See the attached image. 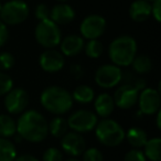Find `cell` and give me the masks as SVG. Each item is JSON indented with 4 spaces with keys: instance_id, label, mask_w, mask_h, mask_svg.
I'll return each instance as SVG.
<instances>
[{
    "instance_id": "cell-33",
    "label": "cell",
    "mask_w": 161,
    "mask_h": 161,
    "mask_svg": "<svg viewBox=\"0 0 161 161\" xmlns=\"http://www.w3.org/2000/svg\"><path fill=\"white\" fill-rule=\"evenodd\" d=\"M151 16L157 22H161V0L151 3Z\"/></svg>"
},
{
    "instance_id": "cell-4",
    "label": "cell",
    "mask_w": 161,
    "mask_h": 161,
    "mask_svg": "<svg viewBox=\"0 0 161 161\" xmlns=\"http://www.w3.org/2000/svg\"><path fill=\"white\" fill-rule=\"evenodd\" d=\"M95 130V137L101 145L114 148L121 145L125 140L126 131L123 126L112 118H102L98 120Z\"/></svg>"
},
{
    "instance_id": "cell-15",
    "label": "cell",
    "mask_w": 161,
    "mask_h": 161,
    "mask_svg": "<svg viewBox=\"0 0 161 161\" xmlns=\"http://www.w3.org/2000/svg\"><path fill=\"white\" fill-rule=\"evenodd\" d=\"M85 40H84L80 34H69L64 36L61 40L60 44V52L64 56H77L84 50Z\"/></svg>"
},
{
    "instance_id": "cell-21",
    "label": "cell",
    "mask_w": 161,
    "mask_h": 161,
    "mask_svg": "<svg viewBox=\"0 0 161 161\" xmlns=\"http://www.w3.org/2000/svg\"><path fill=\"white\" fill-rule=\"evenodd\" d=\"M161 139L159 137H153L148 139L143 146V154L150 161H160L161 160Z\"/></svg>"
},
{
    "instance_id": "cell-10",
    "label": "cell",
    "mask_w": 161,
    "mask_h": 161,
    "mask_svg": "<svg viewBox=\"0 0 161 161\" xmlns=\"http://www.w3.org/2000/svg\"><path fill=\"white\" fill-rule=\"evenodd\" d=\"M29 93L22 87H14L5 95L3 106L9 115H20L29 105Z\"/></svg>"
},
{
    "instance_id": "cell-26",
    "label": "cell",
    "mask_w": 161,
    "mask_h": 161,
    "mask_svg": "<svg viewBox=\"0 0 161 161\" xmlns=\"http://www.w3.org/2000/svg\"><path fill=\"white\" fill-rule=\"evenodd\" d=\"M84 52L90 58H98L104 52V45L98 39L96 40H87L84 45Z\"/></svg>"
},
{
    "instance_id": "cell-14",
    "label": "cell",
    "mask_w": 161,
    "mask_h": 161,
    "mask_svg": "<svg viewBox=\"0 0 161 161\" xmlns=\"http://www.w3.org/2000/svg\"><path fill=\"white\" fill-rule=\"evenodd\" d=\"M61 148L64 153L78 158L86 149V141L82 134L71 130L61 138Z\"/></svg>"
},
{
    "instance_id": "cell-13",
    "label": "cell",
    "mask_w": 161,
    "mask_h": 161,
    "mask_svg": "<svg viewBox=\"0 0 161 161\" xmlns=\"http://www.w3.org/2000/svg\"><path fill=\"white\" fill-rule=\"evenodd\" d=\"M139 92L130 84H121L113 95L115 107L119 109H130L138 102Z\"/></svg>"
},
{
    "instance_id": "cell-28",
    "label": "cell",
    "mask_w": 161,
    "mask_h": 161,
    "mask_svg": "<svg viewBox=\"0 0 161 161\" xmlns=\"http://www.w3.org/2000/svg\"><path fill=\"white\" fill-rule=\"evenodd\" d=\"M82 161H104V156L97 148H86L82 153Z\"/></svg>"
},
{
    "instance_id": "cell-5",
    "label": "cell",
    "mask_w": 161,
    "mask_h": 161,
    "mask_svg": "<svg viewBox=\"0 0 161 161\" xmlns=\"http://www.w3.org/2000/svg\"><path fill=\"white\" fill-rule=\"evenodd\" d=\"M34 39L44 49H55L62 40V31L56 23L47 19L36 23Z\"/></svg>"
},
{
    "instance_id": "cell-25",
    "label": "cell",
    "mask_w": 161,
    "mask_h": 161,
    "mask_svg": "<svg viewBox=\"0 0 161 161\" xmlns=\"http://www.w3.org/2000/svg\"><path fill=\"white\" fill-rule=\"evenodd\" d=\"M17 156L14 143L10 139L0 137V161H14Z\"/></svg>"
},
{
    "instance_id": "cell-7",
    "label": "cell",
    "mask_w": 161,
    "mask_h": 161,
    "mask_svg": "<svg viewBox=\"0 0 161 161\" xmlns=\"http://www.w3.org/2000/svg\"><path fill=\"white\" fill-rule=\"evenodd\" d=\"M69 129L78 134H86L96 127L98 117L90 109H77L66 118Z\"/></svg>"
},
{
    "instance_id": "cell-31",
    "label": "cell",
    "mask_w": 161,
    "mask_h": 161,
    "mask_svg": "<svg viewBox=\"0 0 161 161\" xmlns=\"http://www.w3.org/2000/svg\"><path fill=\"white\" fill-rule=\"evenodd\" d=\"M124 161H147V158L143 154V151L141 149L132 148L129 151L126 152L124 157Z\"/></svg>"
},
{
    "instance_id": "cell-27",
    "label": "cell",
    "mask_w": 161,
    "mask_h": 161,
    "mask_svg": "<svg viewBox=\"0 0 161 161\" xmlns=\"http://www.w3.org/2000/svg\"><path fill=\"white\" fill-rule=\"evenodd\" d=\"M14 88V80L6 72L0 71V97L5 96L9 91Z\"/></svg>"
},
{
    "instance_id": "cell-30",
    "label": "cell",
    "mask_w": 161,
    "mask_h": 161,
    "mask_svg": "<svg viewBox=\"0 0 161 161\" xmlns=\"http://www.w3.org/2000/svg\"><path fill=\"white\" fill-rule=\"evenodd\" d=\"M42 161H63V152L58 148L50 147L44 150Z\"/></svg>"
},
{
    "instance_id": "cell-22",
    "label": "cell",
    "mask_w": 161,
    "mask_h": 161,
    "mask_svg": "<svg viewBox=\"0 0 161 161\" xmlns=\"http://www.w3.org/2000/svg\"><path fill=\"white\" fill-rule=\"evenodd\" d=\"M17 134V121L9 114H0V137L12 138Z\"/></svg>"
},
{
    "instance_id": "cell-34",
    "label": "cell",
    "mask_w": 161,
    "mask_h": 161,
    "mask_svg": "<svg viewBox=\"0 0 161 161\" xmlns=\"http://www.w3.org/2000/svg\"><path fill=\"white\" fill-rule=\"evenodd\" d=\"M9 40V29L6 23L0 20V47H3Z\"/></svg>"
},
{
    "instance_id": "cell-36",
    "label": "cell",
    "mask_w": 161,
    "mask_h": 161,
    "mask_svg": "<svg viewBox=\"0 0 161 161\" xmlns=\"http://www.w3.org/2000/svg\"><path fill=\"white\" fill-rule=\"evenodd\" d=\"M135 78H136V75H135V73L132 71L123 72V74H121V82H120V83L130 84V85H131Z\"/></svg>"
},
{
    "instance_id": "cell-11",
    "label": "cell",
    "mask_w": 161,
    "mask_h": 161,
    "mask_svg": "<svg viewBox=\"0 0 161 161\" xmlns=\"http://www.w3.org/2000/svg\"><path fill=\"white\" fill-rule=\"evenodd\" d=\"M138 107L139 112L146 116L154 115L158 110H160L161 95L157 88L146 87L139 92L138 96Z\"/></svg>"
},
{
    "instance_id": "cell-12",
    "label": "cell",
    "mask_w": 161,
    "mask_h": 161,
    "mask_svg": "<svg viewBox=\"0 0 161 161\" xmlns=\"http://www.w3.org/2000/svg\"><path fill=\"white\" fill-rule=\"evenodd\" d=\"M39 65L47 73H58L65 65V56L55 49H45L39 56Z\"/></svg>"
},
{
    "instance_id": "cell-35",
    "label": "cell",
    "mask_w": 161,
    "mask_h": 161,
    "mask_svg": "<svg viewBox=\"0 0 161 161\" xmlns=\"http://www.w3.org/2000/svg\"><path fill=\"white\" fill-rule=\"evenodd\" d=\"M69 73L76 80H80L82 76L84 75V69L82 65L80 64H72L69 66Z\"/></svg>"
},
{
    "instance_id": "cell-41",
    "label": "cell",
    "mask_w": 161,
    "mask_h": 161,
    "mask_svg": "<svg viewBox=\"0 0 161 161\" xmlns=\"http://www.w3.org/2000/svg\"><path fill=\"white\" fill-rule=\"evenodd\" d=\"M146 1H148V3H153L154 0H146Z\"/></svg>"
},
{
    "instance_id": "cell-8",
    "label": "cell",
    "mask_w": 161,
    "mask_h": 161,
    "mask_svg": "<svg viewBox=\"0 0 161 161\" xmlns=\"http://www.w3.org/2000/svg\"><path fill=\"white\" fill-rule=\"evenodd\" d=\"M121 74H123V71L117 65H114L112 63L104 64L96 69L94 74V80L96 85L101 88L109 90L120 84Z\"/></svg>"
},
{
    "instance_id": "cell-32",
    "label": "cell",
    "mask_w": 161,
    "mask_h": 161,
    "mask_svg": "<svg viewBox=\"0 0 161 161\" xmlns=\"http://www.w3.org/2000/svg\"><path fill=\"white\" fill-rule=\"evenodd\" d=\"M50 9L51 8L45 3H39L36 7V10H34V16H36V20L42 21L50 19Z\"/></svg>"
},
{
    "instance_id": "cell-43",
    "label": "cell",
    "mask_w": 161,
    "mask_h": 161,
    "mask_svg": "<svg viewBox=\"0 0 161 161\" xmlns=\"http://www.w3.org/2000/svg\"><path fill=\"white\" fill-rule=\"evenodd\" d=\"M1 7H3V3H1V1H0V10H1Z\"/></svg>"
},
{
    "instance_id": "cell-3",
    "label": "cell",
    "mask_w": 161,
    "mask_h": 161,
    "mask_svg": "<svg viewBox=\"0 0 161 161\" xmlns=\"http://www.w3.org/2000/svg\"><path fill=\"white\" fill-rule=\"evenodd\" d=\"M137 41L128 34H123L115 38L108 47V58L112 64L119 67L130 66L137 55Z\"/></svg>"
},
{
    "instance_id": "cell-23",
    "label": "cell",
    "mask_w": 161,
    "mask_h": 161,
    "mask_svg": "<svg viewBox=\"0 0 161 161\" xmlns=\"http://www.w3.org/2000/svg\"><path fill=\"white\" fill-rule=\"evenodd\" d=\"M130 65L132 67V72L135 74H138V75H145V74L150 73L152 67H153L152 60L147 54L136 55Z\"/></svg>"
},
{
    "instance_id": "cell-29",
    "label": "cell",
    "mask_w": 161,
    "mask_h": 161,
    "mask_svg": "<svg viewBox=\"0 0 161 161\" xmlns=\"http://www.w3.org/2000/svg\"><path fill=\"white\" fill-rule=\"evenodd\" d=\"M16 63V58L10 52H1L0 53V69L3 72L9 71L14 66Z\"/></svg>"
},
{
    "instance_id": "cell-2",
    "label": "cell",
    "mask_w": 161,
    "mask_h": 161,
    "mask_svg": "<svg viewBox=\"0 0 161 161\" xmlns=\"http://www.w3.org/2000/svg\"><path fill=\"white\" fill-rule=\"evenodd\" d=\"M40 104L50 114L62 116L72 109L73 98L66 88L58 85H51L41 92Z\"/></svg>"
},
{
    "instance_id": "cell-39",
    "label": "cell",
    "mask_w": 161,
    "mask_h": 161,
    "mask_svg": "<svg viewBox=\"0 0 161 161\" xmlns=\"http://www.w3.org/2000/svg\"><path fill=\"white\" fill-rule=\"evenodd\" d=\"M156 126L159 130L161 129V110L156 113Z\"/></svg>"
},
{
    "instance_id": "cell-19",
    "label": "cell",
    "mask_w": 161,
    "mask_h": 161,
    "mask_svg": "<svg viewBox=\"0 0 161 161\" xmlns=\"http://www.w3.org/2000/svg\"><path fill=\"white\" fill-rule=\"evenodd\" d=\"M73 102H76L82 105H87V104L92 103L95 98V92L94 88L91 87L90 85L86 84H82L78 85L77 87L74 88V91L71 93Z\"/></svg>"
},
{
    "instance_id": "cell-40",
    "label": "cell",
    "mask_w": 161,
    "mask_h": 161,
    "mask_svg": "<svg viewBox=\"0 0 161 161\" xmlns=\"http://www.w3.org/2000/svg\"><path fill=\"white\" fill-rule=\"evenodd\" d=\"M63 161H82V160L78 159V158H76V157H71V158L65 159V160H63Z\"/></svg>"
},
{
    "instance_id": "cell-42",
    "label": "cell",
    "mask_w": 161,
    "mask_h": 161,
    "mask_svg": "<svg viewBox=\"0 0 161 161\" xmlns=\"http://www.w3.org/2000/svg\"><path fill=\"white\" fill-rule=\"evenodd\" d=\"M58 1H60V3H65V1H67V0H58Z\"/></svg>"
},
{
    "instance_id": "cell-16",
    "label": "cell",
    "mask_w": 161,
    "mask_h": 161,
    "mask_svg": "<svg viewBox=\"0 0 161 161\" xmlns=\"http://www.w3.org/2000/svg\"><path fill=\"white\" fill-rule=\"evenodd\" d=\"M75 10L72 6L65 3H60L50 9V20L60 27L71 23L75 19Z\"/></svg>"
},
{
    "instance_id": "cell-18",
    "label": "cell",
    "mask_w": 161,
    "mask_h": 161,
    "mask_svg": "<svg viewBox=\"0 0 161 161\" xmlns=\"http://www.w3.org/2000/svg\"><path fill=\"white\" fill-rule=\"evenodd\" d=\"M129 17L135 22H143L151 16V3L146 0H135L129 6Z\"/></svg>"
},
{
    "instance_id": "cell-9",
    "label": "cell",
    "mask_w": 161,
    "mask_h": 161,
    "mask_svg": "<svg viewBox=\"0 0 161 161\" xmlns=\"http://www.w3.org/2000/svg\"><path fill=\"white\" fill-rule=\"evenodd\" d=\"M107 22L101 14H88L80 25V36L84 40L99 39L106 31Z\"/></svg>"
},
{
    "instance_id": "cell-37",
    "label": "cell",
    "mask_w": 161,
    "mask_h": 161,
    "mask_svg": "<svg viewBox=\"0 0 161 161\" xmlns=\"http://www.w3.org/2000/svg\"><path fill=\"white\" fill-rule=\"evenodd\" d=\"M131 85L134 86V87L136 88V90L138 91V92H140V91H142L143 88L147 87V82H146L145 78H142V77H137V76H136V78L134 80V82H132Z\"/></svg>"
},
{
    "instance_id": "cell-17",
    "label": "cell",
    "mask_w": 161,
    "mask_h": 161,
    "mask_svg": "<svg viewBox=\"0 0 161 161\" xmlns=\"http://www.w3.org/2000/svg\"><path fill=\"white\" fill-rule=\"evenodd\" d=\"M94 109L97 117L108 118L115 109V103L113 96L108 93H101L94 98Z\"/></svg>"
},
{
    "instance_id": "cell-1",
    "label": "cell",
    "mask_w": 161,
    "mask_h": 161,
    "mask_svg": "<svg viewBox=\"0 0 161 161\" xmlns=\"http://www.w3.org/2000/svg\"><path fill=\"white\" fill-rule=\"evenodd\" d=\"M17 134L31 143L42 142L49 135L47 118L36 109L25 110L17 120Z\"/></svg>"
},
{
    "instance_id": "cell-38",
    "label": "cell",
    "mask_w": 161,
    "mask_h": 161,
    "mask_svg": "<svg viewBox=\"0 0 161 161\" xmlns=\"http://www.w3.org/2000/svg\"><path fill=\"white\" fill-rule=\"evenodd\" d=\"M14 161H39V159L36 157H34L33 154L25 153V154H20V156H17Z\"/></svg>"
},
{
    "instance_id": "cell-20",
    "label": "cell",
    "mask_w": 161,
    "mask_h": 161,
    "mask_svg": "<svg viewBox=\"0 0 161 161\" xmlns=\"http://www.w3.org/2000/svg\"><path fill=\"white\" fill-rule=\"evenodd\" d=\"M125 139H127L128 143L131 146L132 148L136 149H141L143 148L145 143L147 142L148 135L146 132V130H143L140 127H131L127 130L126 132Z\"/></svg>"
},
{
    "instance_id": "cell-24",
    "label": "cell",
    "mask_w": 161,
    "mask_h": 161,
    "mask_svg": "<svg viewBox=\"0 0 161 161\" xmlns=\"http://www.w3.org/2000/svg\"><path fill=\"white\" fill-rule=\"evenodd\" d=\"M47 128H49V134L55 138H62L69 131L66 118L62 116L53 117L51 121L47 123Z\"/></svg>"
},
{
    "instance_id": "cell-6",
    "label": "cell",
    "mask_w": 161,
    "mask_h": 161,
    "mask_svg": "<svg viewBox=\"0 0 161 161\" xmlns=\"http://www.w3.org/2000/svg\"><path fill=\"white\" fill-rule=\"evenodd\" d=\"M30 14V7L23 0H9L0 10V20L7 25L23 23Z\"/></svg>"
}]
</instances>
